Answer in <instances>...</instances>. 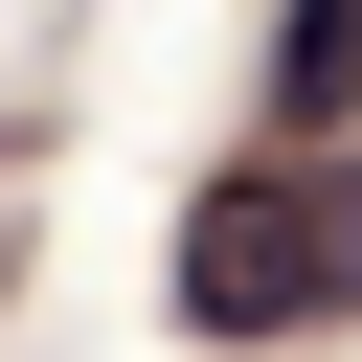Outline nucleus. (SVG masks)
I'll return each mask as SVG.
<instances>
[{
  "label": "nucleus",
  "mask_w": 362,
  "mask_h": 362,
  "mask_svg": "<svg viewBox=\"0 0 362 362\" xmlns=\"http://www.w3.org/2000/svg\"><path fill=\"white\" fill-rule=\"evenodd\" d=\"M181 317H204V339L362 317V158H249V181H204V226H181Z\"/></svg>",
  "instance_id": "f257e3e1"
},
{
  "label": "nucleus",
  "mask_w": 362,
  "mask_h": 362,
  "mask_svg": "<svg viewBox=\"0 0 362 362\" xmlns=\"http://www.w3.org/2000/svg\"><path fill=\"white\" fill-rule=\"evenodd\" d=\"M317 136H362V0L272 23V158H317Z\"/></svg>",
  "instance_id": "f03ea898"
}]
</instances>
